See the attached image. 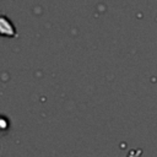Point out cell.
I'll return each mask as SVG.
<instances>
[{"mask_svg": "<svg viewBox=\"0 0 157 157\" xmlns=\"http://www.w3.org/2000/svg\"><path fill=\"white\" fill-rule=\"evenodd\" d=\"M0 36H4V37H15L16 36V29H15L12 22L1 15H0Z\"/></svg>", "mask_w": 157, "mask_h": 157, "instance_id": "6da1fadb", "label": "cell"}]
</instances>
